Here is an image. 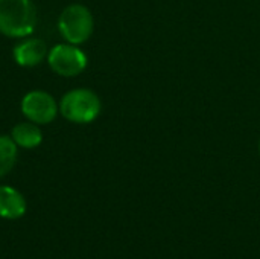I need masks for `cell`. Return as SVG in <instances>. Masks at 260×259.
I'll return each instance as SVG.
<instances>
[{
    "mask_svg": "<svg viewBox=\"0 0 260 259\" xmlns=\"http://www.w3.org/2000/svg\"><path fill=\"white\" fill-rule=\"evenodd\" d=\"M37 9L32 0H0V32L11 38L27 37L34 32Z\"/></svg>",
    "mask_w": 260,
    "mask_h": 259,
    "instance_id": "cell-1",
    "label": "cell"
},
{
    "mask_svg": "<svg viewBox=\"0 0 260 259\" xmlns=\"http://www.w3.org/2000/svg\"><path fill=\"white\" fill-rule=\"evenodd\" d=\"M59 111L70 122L90 124L101 113V99L88 89H75L62 96Z\"/></svg>",
    "mask_w": 260,
    "mask_h": 259,
    "instance_id": "cell-2",
    "label": "cell"
},
{
    "mask_svg": "<svg viewBox=\"0 0 260 259\" xmlns=\"http://www.w3.org/2000/svg\"><path fill=\"white\" fill-rule=\"evenodd\" d=\"M93 15L84 5H69L59 15L58 29L62 38L70 44L85 43L93 34Z\"/></svg>",
    "mask_w": 260,
    "mask_h": 259,
    "instance_id": "cell-3",
    "label": "cell"
},
{
    "mask_svg": "<svg viewBox=\"0 0 260 259\" xmlns=\"http://www.w3.org/2000/svg\"><path fill=\"white\" fill-rule=\"evenodd\" d=\"M47 63L50 69L61 76H76L87 67L85 53L75 44H56L49 50Z\"/></svg>",
    "mask_w": 260,
    "mask_h": 259,
    "instance_id": "cell-4",
    "label": "cell"
},
{
    "mask_svg": "<svg viewBox=\"0 0 260 259\" xmlns=\"http://www.w3.org/2000/svg\"><path fill=\"white\" fill-rule=\"evenodd\" d=\"M23 114L34 124H50L58 114V104L52 95L43 90H34L21 99Z\"/></svg>",
    "mask_w": 260,
    "mask_h": 259,
    "instance_id": "cell-5",
    "label": "cell"
},
{
    "mask_svg": "<svg viewBox=\"0 0 260 259\" xmlns=\"http://www.w3.org/2000/svg\"><path fill=\"white\" fill-rule=\"evenodd\" d=\"M47 55V46L40 38H27L14 47V60L21 67L38 66Z\"/></svg>",
    "mask_w": 260,
    "mask_h": 259,
    "instance_id": "cell-6",
    "label": "cell"
},
{
    "mask_svg": "<svg viewBox=\"0 0 260 259\" xmlns=\"http://www.w3.org/2000/svg\"><path fill=\"white\" fill-rule=\"evenodd\" d=\"M26 212L24 197L11 186H0V217L17 220Z\"/></svg>",
    "mask_w": 260,
    "mask_h": 259,
    "instance_id": "cell-7",
    "label": "cell"
},
{
    "mask_svg": "<svg viewBox=\"0 0 260 259\" xmlns=\"http://www.w3.org/2000/svg\"><path fill=\"white\" fill-rule=\"evenodd\" d=\"M11 137L17 143V147L26 148V150L37 148L43 140L41 130L38 128L37 124H34L30 121L17 124L11 131Z\"/></svg>",
    "mask_w": 260,
    "mask_h": 259,
    "instance_id": "cell-8",
    "label": "cell"
},
{
    "mask_svg": "<svg viewBox=\"0 0 260 259\" xmlns=\"http://www.w3.org/2000/svg\"><path fill=\"white\" fill-rule=\"evenodd\" d=\"M17 162V143L11 136H0V177L11 172Z\"/></svg>",
    "mask_w": 260,
    "mask_h": 259,
    "instance_id": "cell-9",
    "label": "cell"
}]
</instances>
